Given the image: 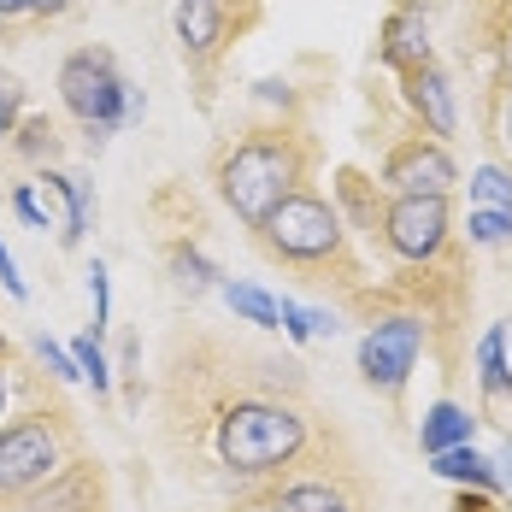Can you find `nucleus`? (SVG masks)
Here are the masks:
<instances>
[{
    "mask_svg": "<svg viewBox=\"0 0 512 512\" xmlns=\"http://www.w3.org/2000/svg\"><path fill=\"white\" fill-rule=\"evenodd\" d=\"M71 12V0H24V18H59Z\"/></svg>",
    "mask_w": 512,
    "mask_h": 512,
    "instance_id": "f704fd0d",
    "label": "nucleus"
},
{
    "mask_svg": "<svg viewBox=\"0 0 512 512\" xmlns=\"http://www.w3.org/2000/svg\"><path fill=\"white\" fill-rule=\"evenodd\" d=\"M436 59V18H430V0H395L383 30H377V65L407 77L418 65Z\"/></svg>",
    "mask_w": 512,
    "mask_h": 512,
    "instance_id": "9b49d317",
    "label": "nucleus"
},
{
    "mask_svg": "<svg viewBox=\"0 0 512 512\" xmlns=\"http://www.w3.org/2000/svg\"><path fill=\"white\" fill-rule=\"evenodd\" d=\"M24 124V83L18 77H0V142Z\"/></svg>",
    "mask_w": 512,
    "mask_h": 512,
    "instance_id": "c85d7f7f",
    "label": "nucleus"
},
{
    "mask_svg": "<svg viewBox=\"0 0 512 512\" xmlns=\"http://www.w3.org/2000/svg\"><path fill=\"white\" fill-rule=\"evenodd\" d=\"M477 436V412L454 401V395H442V401H430L424 418H418V454L430 460V454H448V448H465Z\"/></svg>",
    "mask_w": 512,
    "mask_h": 512,
    "instance_id": "2eb2a0df",
    "label": "nucleus"
},
{
    "mask_svg": "<svg viewBox=\"0 0 512 512\" xmlns=\"http://www.w3.org/2000/svg\"><path fill=\"white\" fill-rule=\"evenodd\" d=\"M489 136H495V148L512 159V77H501V83L489 89Z\"/></svg>",
    "mask_w": 512,
    "mask_h": 512,
    "instance_id": "393cba45",
    "label": "nucleus"
},
{
    "mask_svg": "<svg viewBox=\"0 0 512 512\" xmlns=\"http://www.w3.org/2000/svg\"><path fill=\"white\" fill-rule=\"evenodd\" d=\"M460 242V218L448 195H389L371 248H383V259L395 271H436L442 259H454Z\"/></svg>",
    "mask_w": 512,
    "mask_h": 512,
    "instance_id": "0eeeda50",
    "label": "nucleus"
},
{
    "mask_svg": "<svg viewBox=\"0 0 512 512\" xmlns=\"http://www.w3.org/2000/svg\"><path fill=\"white\" fill-rule=\"evenodd\" d=\"M254 242L265 248L271 265L307 277L318 289H348V295H365V277H359V254H354V230L342 224V212L330 195L318 189H295L289 201L277 206L265 224L254 230Z\"/></svg>",
    "mask_w": 512,
    "mask_h": 512,
    "instance_id": "f03ea898",
    "label": "nucleus"
},
{
    "mask_svg": "<svg viewBox=\"0 0 512 512\" xmlns=\"http://www.w3.org/2000/svg\"><path fill=\"white\" fill-rule=\"evenodd\" d=\"M489 460H495V471H501V495H512V436H501V448H495Z\"/></svg>",
    "mask_w": 512,
    "mask_h": 512,
    "instance_id": "72a5a7b5",
    "label": "nucleus"
},
{
    "mask_svg": "<svg viewBox=\"0 0 512 512\" xmlns=\"http://www.w3.org/2000/svg\"><path fill=\"white\" fill-rule=\"evenodd\" d=\"M6 512H106V477L95 460H65L48 483H36L30 495H18Z\"/></svg>",
    "mask_w": 512,
    "mask_h": 512,
    "instance_id": "ddd939ff",
    "label": "nucleus"
},
{
    "mask_svg": "<svg viewBox=\"0 0 512 512\" xmlns=\"http://www.w3.org/2000/svg\"><path fill=\"white\" fill-rule=\"evenodd\" d=\"M12 401H18V377H12V365L0 359V424L12 418Z\"/></svg>",
    "mask_w": 512,
    "mask_h": 512,
    "instance_id": "473e14b6",
    "label": "nucleus"
},
{
    "mask_svg": "<svg viewBox=\"0 0 512 512\" xmlns=\"http://www.w3.org/2000/svg\"><path fill=\"white\" fill-rule=\"evenodd\" d=\"M401 106H407L418 136H430L442 148L460 136V89H454V71L442 59H430V65H418V71L401 77Z\"/></svg>",
    "mask_w": 512,
    "mask_h": 512,
    "instance_id": "1a4fd4ad",
    "label": "nucleus"
},
{
    "mask_svg": "<svg viewBox=\"0 0 512 512\" xmlns=\"http://www.w3.org/2000/svg\"><path fill=\"white\" fill-rule=\"evenodd\" d=\"M430 477H442V483H454V489H477V495H501V471L489 454H477L471 442L465 448H448V454H430Z\"/></svg>",
    "mask_w": 512,
    "mask_h": 512,
    "instance_id": "a211bd4d",
    "label": "nucleus"
},
{
    "mask_svg": "<svg viewBox=\"0 0 512 512\" xmlns=\"http://www.w3.org/2000/svg\"><path fill=\"white\" fill-rule=\"evenodd\" d=\"M430 312L401 301L395 289L371 307L365 318V336H359V383L371 389V395H383V401H401L412 383V371H418V359L430 354Z\"/></svg>",
    "mask_w": 512,
    "mask_h": 512,
    "instance_id": "39448f33",
    "label": "nucleus"
},
{
    "mask_svg": "<svg viewBox=\"0 0 512 512\" xmlns=\"http://www.w3.org/2000/svg\"><path fill=\"white\" fill-rule=\"evenodd\" d=\"M471 206L512 212V165H501V159H483V165L471 171Z\"/></svg>",
    "mask_w": 512,
    "mask_h": 512,
    "instance_id": "5701e85b",
    "label": "nucleus"
},
{
    "mask_svg": "<svg viewBox=\"0 0 512 512\" xmlns=\"http://www.w3.org/2000/svg\"><path fill=\"white\" fill-rule=\"evenodd\" d=\"M6 148L24 159V165H36V171H48L53 159H59V124H53L48 112H24V124L6 136Z\"/></svg>",
    "mask_w": 512,
    "mask_h": 512,
    "instance_id": "aec40b11",
    "label": "nucleus"
},
{
    "mask_svg": "<svg viewBox=\"0 0 512 512\" xmlns=\"http://www.w3.org/2000/svg\"><path fill=\"white\" fill-rule=\"evenodd\" d=\"M377 189L383 195H448L454 201V189H460L454 148H442V142H430L418 130L395 136L389 154L377 159Z\"/></svg>",
    "mask_w": 512,
    "mask_h": 512,
    "instance_id": "6e6552de",
    "label": "nucleus"
},
{
    "mask_svg": "<svg viewBox=\"0 0 512 512\" xmlns=\"http://www.w3.org/2000/svg\"><path fill=\"white\" fill-rule=\"evenodd\" d=\"M330 201H336V212H342V224H348V230H359V236L371 242V236H377V218H383V201H389V195H383V189H377L365 171L342 165V171H336V195H330Z\"/></svg>",
    "mask_w": 512,
    "mask_h": 512,
    "instance_id": "f3484780",
    "label": "nucleus"
},
{
    "mask_svg": "<svg viewBox=\"0 0 512 512\" xmlns=\"http://www.w3.org/2000/svg\"><path fill=\"white\" fill-rule=\"evenodd\" d=\"M12 212L30 224V230H48L53 224V212L42 206V195H36V183H12Z\"/></svg>",
    "mask_w": 512,
    "mask_h": 512,
    "instance_id": "cd10ccee",
    "label": "nucleus"
},
{
    "mask_svg": "<svg viewBox=\"0 0 512 512\" xmlns=\"http://www.w3.org/2000/svg\"><path fill=\"white\" fill-rule=\"evenodd\" d=\"M89 307H95V324H89V330H95V336H106V324H112V277H106L101 259L89 265Z\"/></svg>",
    "mask_w": 512,
    "mask_h": 512,
    "instance_id": "bb28decb",
    "label": "nucleus"
},
{
    "mask_svg": "<svg viewBox=\"0 0 512 512\" xmlns=\"http://www.w3.org/2000/svg\"><path fill=\"white\" fill-rule=\"evenodd\" d=\"M265 512H365V483L348 471H295L265 489Z\"/></svg>",
    "mask_w": 512,
    "mask_h": 512,
    "instance_id": "9d476101",
    "label": "nucleus"
},
{
    "mask_svg": "<svg viewBox=\"0 0 512 512\" xmlns=\"http://www.w3.org/2000/svg\"><path fill=\"white\" fill-rule=\"evenodd\" d=\"M77 424L65 407H30L0 424V512L36 483H48L65 460H77Z\"/></svg>",
    "mask_w": 512,
    "mask_h": 512,
    "instance_id": "423d86ee",
    "label": "nucleus"
},
{
    "mask_svg": "<svg viewBox=\"0 0 512 512\" xmlns=\"http://www.w3.org/2000/svg\"><path fill=\"white\" fill-rule=\"evenodd\" d=\"M460 242L465 248H512V212L471 206V212L460 218Z\"/></svg>",
    "mask_w": 512,
    "mask_h": 512,
    "instance_id": "4be33fe9",
    "label": "nucleus"
},
{
    "mask_svg": "<svg viewBox=\"0 0 512 512\" xmlns=\"http://www.w3.org/2000/svg\"><path fill=\"white\" fill-rule=\"evenodd\" d=\"M0 18H24V0H0Z\"/></svg>",
    "mask_w": 512,
    "mask_h": 512,
    "instance_id": "c9c22d12",
    "label": "nucleus"
},
{
    "mask_svg": "<svg viewBox=\"0 0 512 512\" xmlns=\"http://www.w3.org/2000/svg\"><path fill=\"white\" fill-rule=\"evenodd\" d=\"M53 89H59V106L77 118V130L89 136V148H101L106 136H118L124 124H136L148 112L142 89L118 71V59L106 48H71L59 59Z\"/></svg>",
    "mask_w": 512,
    "mask_h": 512,
    "instance_id": "20e7f679",
    "label": "nucleus"
},
{
    "mask_svg": "<svg viewBox=\"0 0 512 512\" xmlns=\"http://www.w3.org/2000/svg\"><path fill=\"white\" fill-rule=\"evenodd\" d=\"M301 389L307 383L265 377L212 407V460L236 489H271L312 460L318 424H312Z\"/></svg>",
    "mask_w": 512,
    "mask_h": 512,
    "instance_id": "f257e3e1",
    "label": "nucleus"
},
{
    "mask_svg": "<svg viewBox=\"0 0 512 512\" xmlns=\"http://www.w3.org/2000/svg\"><path fill=\"white\" fill-rule=\"evenodd\" d=\"M307 183H312V142L301 130H289V124L248 130L212 165V189H218L224 212H236L248 230H259L277 206L289 201L295 189H307Z\"/></svg>",
    "mask_w": 512,
    "mask_h": 512,
    "instance_id": "7ed1b4c3",
    "label": "nucleus"
},
{
    "mask_svg": "<svg viewBox=\"0 0 512 512\" xmlns=\"http://www.w3.org/2000/svg\"><path fill=\"white\" fill-rule=\"evenodd\" d=\"M71 359H77V371L95 383V395H112V359H106V336H95V330H83L77 342H71Z\"/></svg>",
    "mask_w": 512,
    "mask_h": 512,
    "instance_id": "b1692460",
    "label": "nucleus"
},
{
    "mask_svg": "<svg viewBox=\"0 0 512 512\" xmlns=\"http://www.w3.org/2000/svg\"><path fill=\"white\" fill-rule=\"evenodd\" d=\"M242 24L248 18L236 12V0H177L171 6V30H177V48H183L189 65H212L230 48V30H242Z\"/></svg>",
    "mask_w": 512,
    "mask_h": 512,
    "instance_id": "f8f14e48",
    "label": "nucleus"
},
{
    "mask_svg": "<svg viewBox=\"0 0 512 512\" xmlns=\"http://www.w3.org/2000/svg\"><path fill=\"white\" fill-rule=\"evenodd\" d=\"M218 295H224V307L236 312L242 324H254V330H277V295H265V289H254V283H236V277H224Z\"/></svg>",
    "mask_w": 512,
    "mask_h": 512,
    "instance_id": "412c9836",
    "label": "nucleus"
},
{
    "mask_svg": "<svg viewBox=\"0 0 512 512\" xmlns=\"http://www.w3.org/2000/svg\"><path fill=\"white\" fill-rule=\"evenodd\" d=\"M0 289H6L12 301H30V283L18 277V259L6 254V242H0Z\"/></svg>",
    "mask_w": 512,
    "mask_h": 512,
    "instance_id": "c756f323",
    "label": "nucleus"
},
{
    "mask_svg": "<svg viewBox=\"0 0 512 512\" xmlns=\"http://www.w3.org/2000/svg\"><path fill=\"white\" fill-rule=\"evenodd\" d=\"M301 312H307V330L318 336V342H330V336L342 330V318H336V312H324V307H301Z\"/></svg>",
    "mask_w": 512,
    "mask_h": 512,
    "instance_id": "2f4dec72",
    "label": "nucleus"
},
{
    "mask_svg": "<svg viewBox=\"0 0 512 512\" xmlns=\"http://www.w3.org/2000/svg\"><path fill=\"white\" fill-rule=\"evenodd\" d=\"M36 189H48L53 201L65 206V230H59V242H65V248H77V242L89 236V224H95V189H89L83 177L59 171V165H48V171L36 177Z\"/></svg>",
    "mask_w": 512,
    "mask_h": 512,
    "instance_id": "dca6fc26",
    "label": "nucleus"
},
{
    "mask_svg": "<svg viewBox=\"0 0 512 512\" xmlns=\"http://www.w3.org/2000/svg\"><path fill=\"white\" fill-rule=\"evenodd\" d=\"M471 377H477V395H483V412L507 407L512 401V359H507V324H489L471 348Z\"/></svg>",
    "mask_w": 512,
    "mask_h": 512,
    "instance_id": "4468645a",
    "label": "nucleus"
},
{
    "mask_svg": "<svg viewBox=\"0 0 512 512\" xmlns=\"http://www.w3.org/2000/svg\"><path fill=\"white\" fill-rule=\"evenodd\" d=\"M30 348H36V359L48 365V377H53V383H77V377H83V371H77V359H71V348H59V342H53L48 330H42V336H36Z\"/></svg>",
    "mask_w": 512,
    "mask_h": 512,
    "instance_id": "a878e982",
    "label": "nucleus"
},
{
    "mask_svg": "<svg viewBox=\"0 0 512 512\" xmlns=\"http://www.w3.org/2000/svg\"><path fill=\"white\" fill-rule=\"evenodd\" d=\"M6 354H12V342H6V330H0V359H6Z\"/></svg>",
    "mask_w": 512,
    "mask_h": 512,
    "instance_id": "e433bc0d",
    "label": "nucleus"
},
{
    "mask_svg": "<svg viewBox=\"0 0 512 512\" xmlns=\"http://www.w3.org/2000/svg\"><path fill=\"white\" fill-rule=\"evenodd\" d=\"M448 512H501V495H477V489H460Z\"/></svg>",
    "mask_w": 512,
    "mask_h": 512,
    "instance_id": "7c9ffc66",
    "label": "nucleus"
},
{
    "mask_svg": "<svg viewBox=\"0 0 512 512\" xmlns=\"http://www.w3.org/2000/svg\"><path fill=\"white\" fill-rule=\"evenodd\" d=\"M165 271H171V283H177L189 301L224 283V277H218V265L201 254V242H171V248H165Z\"/></svg>",
    "mask_w": 512,
    "mask_h": 512,
    "instance_id": "6ab92c4d",
    "label": "nucleus"
}]
</instances>
